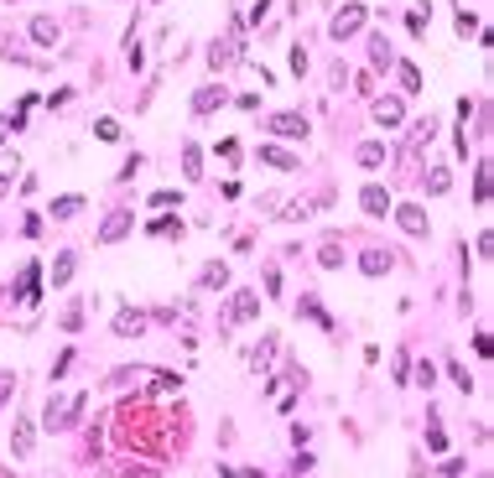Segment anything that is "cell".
Wrapping results in <instances>:
<instances>
[{
	"label": "cell",
	"instance_id": "6da1fadb",
	"mask_svg": "<svg viewBox=\"0 0 494 478\" xmlns=\"http://www.w3.org/2000/svg\"><path fill=\"white\" fill-rule=\"evenodd\" d=\"M83 406H89V395H83V390H73V395H58V400H47V432L58 437V432H68V426H78Z\"/></svg>",
	"mask_w": 494,
	"mask_h": 478
},
{
	"label": "cell",
	"instance_id": "7a4b0ae2",
	"mask_svg": "<svg viewBox=\"0 0 494 478\" xmlns=\"http://www.w3.org/2000/svg\"><path fill=\"white\" fill-rule=\"evenodd\" d=\"M266 130H271V135H292V140H307V135H312L307 115H297V109H276V115H266Z\"/></svg>",
	"mask_w": 494,
	"mask_h": 478
},
{
	"label": "cell",
	"instance_id": "3957f363",
	"mask_svg": "<svg viewBox=\"0 0 494 478\" xmlns=\"http://www.w3.org/2000/svg\"><path fill=\"white\" fill-rule=\"evenodd\" d=\"M260 317V292H235L229 296V312H224V333L235 323H255Z\"/></svg>",
	"mask_w": 494,
	"mask_h": 478
},
{
	"label": "cell",
	"instance_id": "277c9868",
	"mask_svg": "<svg viewBox=\"0 0 494 478\" xmlns=\"http://www.w3.org/2000/svg\"><path fill=\"white\" fill-rule=\"evenodd\" d=\"M365 6H359V0H349V6H343V11H333V21H328V32L333 36H339V42H343V36H354V32H359V26H365Z\"/></svg>",
	"mask_w": 494,
	"mask_h": 478
},
{
	"label": "cell",
	"instance_id": "5b68a950",
	"mask_svg": "<svg viewBox=\"0 0 494 478\" xmlns=\"http://www.w3.org/2000/svg\"><path fill=\"white\" fill-rule=\"evenodd\" d=\"M235 58H239V32L213 36V47H208V68H213V73H224V68H235Z\"/></svg>",
	"mask_w": 494,
	"mask_h": 478
},
{
	"label": "cell",
	"instance_id": "8992f818",
	"mask_svg": "<svg viewBox=\"0 0 494 478\" xmlns=\"http://www.w3.org/2000/svg\"><path fill=\"white\" fill-rule=\"evenodd\" d=\"M396 224H400V234H411V239H427V234H432L422 203H400V208H396Z\"/></svg>",
	"mask_w": 494,
	"mask_h": 478
},
{
	"label": "cell",
	"instance_id": "52a82bcc",
	"mask_svg": "<svg viewBox=\"0 0 494 478\" xmlns=\"http://www.w3.org/2000/svg\"><path fill=\"white\" fill-rule=\"evenodd\" d=\"M359 208H365L369 219H385V213H390V193L380 182H365V187H359Z\"/></svg>",
	"mask_w": 494,
	"mask_h": 478
},
{
	"label": "cell",
	"instance_id": "ba28073f",
	"mask_svg": "<svg viewBox=\"0 0 494 478\" xmlns=\"http://www.w3.org/2000/svg\"><path fill=\"white\" fill-rule=\"evenodd\" d=\"M224 105H229V89H224V83H208V89L193 94V115H213V109H224Z\"/></svg>",
	"mask_w": 494,
	"mask_h": 478
},
{
	"label": "cell",
	"instance_id": "9c48e42d",
	"mask_svg": "<svg viewBox=\"0 0 494 478\" xmlns=\"http://www.w3.org/2000/svg\"><path fill=\"white\" fill-rule=\"evenodd\" d=\"M400 120H406V99H396V94H385V99H375V125L396 130Z\"/></svg>",
	"mask_w": 494,
	"mask_h": 478
},
{
	"label": "cell",
	"instance_id": "30bf717a",
	"mask_svg": "<svg viewBox=\"0 0 494 478\" xmlns=\"http://www.w3.org/2000/svg\"><path fill=\"white\" fill-rule=\"evenodd\" d=\"M130 224H136V213H125V208H120V213H109V219H105V229H99V245H120V239L130 234Z\"/></svg>",
	"mask_w": 494,
	"mask_h": 478
},
{
	"label": "cell",
	"instance_id": "8fae6325",
	"mask_svg": "<svg viewBox=\"0 0 494 478\" xmlns=\"http://www.w3.org/2000/svg\"><path fill=\"white\" fill-rule=\"evenodd\" d=\"M26 32H32V42H36V47H58L63 26L52 21V16H32V26H26Z\"/></svg>",
	"mask_w": 494,
	"mask_h": 478
},
{
	"label": "cell",
	"instance_id": "7c38bea8",
	"mask_svg": "<svg viewBox=\"0 0 494 478\" xmlns=\"http://www.w3.org/2000/svg\"><path fill=\"white\" fill-rule=\"evenodd\" d=\"M115 333H120V338H141V333H146V317L136 312V307H120V317H115Z\"/></svg>",
	"mask_w": 494,
	"mask_h": 478
},
{
	"label": "cell",
	"instance_id": "4fadbf2b",
	"mask_svg": "<svg viewBox=\"0 0 494 478\" xmlns=\"http://www.w3.org/2000/svg\"><path fill=\"white\" fill-rule=\"evenodd\" d=\"M198 286L203 292H224V286H229V265H224V260H208L203 276H198Z\"/></svg>",
	"mask_w": 494,
	"mask_h": 478
},
{
	"label": "cell",
	"instance_id": "5bb4252c",
	"mask_svg": "<svg viewBox=\"0 0 494 478\" xmlns=\"http://www.w3.org/2000/svg\"><path fill=\"white\" fill-rule=\"evenodd\" d=\"M369 68H375V73L396 68V52H390V42H385V36H369Z\"/></svg>",
	"mask_w": 494,
	"mask_h": 478
},
{
	"label": "cell",
	"instance_id": "9a60e30c",
	"mask_svg": "<svg viewBox=\"0 0 494 478\" xmlns=\"http://www.w3.org/2000/svg\"><path fill=\"white\" fill-rule=\"evenodd\" d=\"M260 162L281 166V172H297V166H302V156H297V151H281V146H260Z\"/></svg>",
	"mask_w": 494,
	"mask_h": 478
},
{
	"label": "cell",
	"instance_id": "2e32d148",
	"mask_svg": "<svg viewBox=\"0 0 494 478\" xmlns=\"http://www.w3.org/2000/svg\"><path fill=\"white\" fill-rule=\"evenodd\" d=\"M359 265H365V276H390L396 255H390V250H365V260H359Z\"/></svg>",
	"mask_w": 494,
	"mask_h": 478
},
{
	"label": "cell",
	"instance_id": "e0dca14e",
	"mask_svg": "<svg viewBox=\"0 0 494 478\" xmlns=\"http://www.w3.org/2000/svg\"><path fill=\"white\" fill-rule=\"evenodd\" d=\"M318 260H323V270H343V239H339V234H328V239H323Z\"/></svg>",
	"mask_w": 494,
	"mask_h": 478
},
{
	"label": "cell",
	"instance_id": "ac0fdd59",
	"mask_svg": "<svg viewBox=\"0 0 494 478\" xmlns=\"http://www.w3.org/2000/svg\"><path fill=\"white\" fill-rule=\"evenodd\" d=\"M271 359H276V333H266V338L250 349V369H271Z\"/></svg>",
	"mask_w": 494,
	"mask_h": 478
},
{
	"label": "cell",
	"instance_id": "d6986e66",
	"mask_svg": "<svg viewBox=\"0 0 494 478\" xmlns=\"http://www.w3.org/2000/svg\"><path fill=\"white\" fill-rule=\"evenodd\" d=\"M73 270H78V255H73V250H63V255L52 260V286H68Z\"/></svg>",
	"mask_w": 494,
	"mask_h": 478
},
{
	"label": "cell",
	"instance_id": "ffe728a7",
	"mask_svg": "<svg viewBox=\"0 0 494 478\" xmlns=\"http://www.w3.org/2000/svg\"><path fill=\"white\" fill-rule=\"evenodd\" d=\"M354 162L365 166V172H375V166L385 162V146H380V140H365V146H359V151H354Z\"/></svg>",
	"mask_w": 494,
	"mask_h": 478
},
{
	"label": "cell",
	"instance_id": "44dd1931",
	"mask_svg": "<svg viewBox=\"0 0 494 478\" xmlns=\"http://www.w3.org/2000/svg\"><path fill=\"white\" fill-rule=\"evenodd\" d=\"M36 276H42V265L32 260V265L21 270V281H16V302H32V296H36Z\"/></svg>",
	"mask_w": 494,
	"mask_h": 478
},
{
	"label": "cell",
	"instance_id": "7402d4cb",
	"mask_svg": "<svg viewBox=\"0 0 494 478\" xmlns=\"http://www.w3.org/2000/svg\"><path fill=\"white\" fill-rule=\"evenodd\" d=\"M32 442H36V437H32V421H26V416H16V437H11V453H16V457H26V453H32Z\"/></svg>",
	"mask_w": 494,
	"mask_h": 478
},
{
	"label": "cell",
	"instance_id": "603a6c76",
	"mask_svg": "<svg viewBox=\"0 0 494 478\" xmlns=\"http://www.w3.org/2000/svg\"><path fill=\"white\" fill-rule=\"evenodd\" d=\"M297 312H302L307 323H318V327H333V323H328V312H323V302H318V296H302V302H297Z\"/></svg>",
	"mask_w": 494,
	"mask_h": 478
},
{
	"label": "cell",
	"instance_id": "cb8c5ba5",
	"mask_svg": "<svg viewBox=\"0 0 494 478\" xmlns=\"http://www.w3.org/2000/svg\"><path fill=\"white\" fill-rule=\"evenodd\" d=\"M182 177H188V182L203 177V151H198V146H182Z\"/></svg>",
	"mask_w": 494,
	"mask_h": 478
},
{
	"label": "cell",
	"instance_id": "d4e9b609",
	"mask_svg": "<svg viewBox=\"0 0 494 478\" xmlns=\"http://www.w3.org/2000/svg\"><path fill=\"white\" fill-rule=\"evenodd\" d=\"M146 234H151V239H182L188 229H182V219H156Z\"/></svg>",
	"mask_w": 494,
	"mask_h": 478
},
{
	"label": "cell",
	"instance_id": "484cf974",
	"mask_svg": "<svg viewBox=\"0 0 494 478\" xmlns=\"http://www.w3.org/2000/svg\"><path fill=\"white\" fill-rule=\"evenodd\" d=\"M396 73H400V89H406V94H416V89H422V68H416V63H396Z\"/></svg>",
	"mask_w": 494,
	"mask_h": 478
},
{
	"label": "cell",
	"instance_id": "4316f807",
	"mask_svg": "<svg viewBox=\"0 0 494 478\" xmlns=\"http://www.w3.org/2000/svg\"><path fill=\"white\" fill-rule=\"evenodd\" d=\"M427 21H432V0H427V6H416V11L406 16V32H411V36H427Z\"/></svg>",
	"mask_w": 494,
	"mask_h": 478
},
{
	"label": "cell",
	"instance_id": "83f0119b",
	"mask_svg": "<svg viewBox=\"0 0 494 478\" xmlns=\"http://www.w3.org/2000/svg\"><path fill=\"white\" fill-rule=\"evenodd\" d=\"M427 193H432V198L447 193V166H427Z\"/></svg>",
	"mask_w": 494,
	"mask_h": 478
},
{
	"label": "cell",
	"instance_id": "f1b7e54d",
	"mask_svg": "<svg viewBox=\"0 0 494 478\" xmlns=\"http://www.w3.org/2000/svg\"><path fill=\"white\" fill-rule=\"evenodd\" d=\"M78 208H83V198H78V193H68V198H58V203H52V219H73Z\"/></svg>",
	"mask_w": 494,
	"mask_h": 478
},
{
	"label": "cell",
	"instance_id": "f546056e",
	"mask_svg": "<svg viewBox=\"0 0 494 478\" xmlns=\"http://www.w3.org/2000/svg\"><path fill=\"white\" fill-rule=\"evenodd\" d=\"M432 135H437V120H432V115H427V120H416V125H411V146H427Z\"/></svg>",
	"mask_w": 494,
	"mask_h": 478
},
{
	"label": "cell",
	"instance_id": "4dcf8cb0",
	"mask_svg": "<svg viewBox=\"0 0 494 478\" xmlns=\"http://www.w3.org/2000/svg\"><path fill=\"white\" fill-rule=\"evenodd\" d=\"M58 327H63V333H78V327H83V302H73L68 312L58 317Z\"/></svg>",
	"mask_w": 494,
	"mask_h": 478
},
{
	"label": "cell",
	"instance_id": "1f68e13d",
	"mask_svg": "<svg viewBox=\"0 0 494 478\" xmlns=\"http://www.w3.org/2000/svg\"><path fill=\"white\" fill-rule=\"evenodd\" d=\"M447 374H453V385H458V390H463V395H473V374H469V369H463V364H458V359L447 364Z\"/></svg>",
	"mask_w": 494,
	"mask_h": 478
},
{
	"label": "cell",
	"instance_id": "d6a6232c",
	"mask_svg": "<svg viewBox=\"0 0 494 478\" xmlns=\"http://www.w3.org/2000/svg\"><path fill=\"white\" fill-rule=\"evenodd\" d=\"M473 203H489V166L479 162V172H473Z\"/></svg>",
	"mask_w": 494,
	"mask_h": 478
},
{
	"label": "cell",
	"instance_id": "836d02e7",
	"mask_svg": "<svg viewBox=\"0 0 494 478\" xmlns=\"http://www.w3.org/2000/svg\"><path fill=\"white\" fill-rule=\"evenodd\" d=\"M473 32H479V16H473L469 6H458V36H463V42H469Z\"/></svg>",
	"mask_w": 494,
	"mask_h": 478
},
{
	"label": "cell",
	"instance_id": "e575fe53",
	"mask_svg": "<svg viewBox=\"0 0 494 478\" xmlns=\"http://www.w3.org/2000/svg\"><path fill=\"white\" fill-rule=\"evenodd\" d=\"M307 68H312V63H307V47H302V42H292V78H302Z\"/></svg>",
	"mask_w": 494,
	"mask_h": 478
},
{
	"label": "cell",
	"instance_id": "d590c367",
	"mask_svg": "<svg viewBox=\"0 0 494 478\" xmlns=\"http://www.w3.org/2000/svg\"><path fill=\"white\" fill-rule=\"evenodd\" d=\"M94 135L99 140H120V125H115V120H94Z\"/></svg>",
	"mask_w": 494,
	"mask_h": 478
},
{
	"label": "cell",
	"instance_id": "8d00e7d4",
	"mask_svg": "<svg viewBox=\"0 0 494 478\" xmlns=\"http://www.w3.org/2000/svg\"><path fill=\"white\" fill-rule=\"evenodd\" d=\"M151 203H156V208H172V203H182V187H177V193H172V187H162Z\"/></svg>",
	"mask_w": 494,
	"mask_h": 478
},
{
	"label": "cell",
	"instance_id": "74e56055",
	"mask_svg": "<svg viewBox=\"0 0 494 478\" xmlns=\"http://www.w3.org/2000/svg\"><path fill=\"white\" fill-rule=\"evenodd\" d=\"M73 364H78V359H73V349H63V359H58V364H52V380H63V374H68V369H73Z\"/></svg>",
	"mask_w": 494,
	"mask_h": 478
},
{
	"label": "cell",
	"instance_id": "f35d334b",
	"mask_svg": "<svg viewBox=\"0 0 494 478\" xmlns=\"http://www.w3.org/2000/svg\"><path fill=\"white\" fill-rule=\"evenodd\" d=\"M11 395H16V374H6V369H0V406H6Z\"/></svg>",
	"mask_w": 494,
	"mask_h": 478
},
{
	"label": "cell",
	"instance_id": "ab89813d",
	"mask_svg": "<svg viewBox=\"0 0 494 478\" xmlns=\"http://www.w3.org/2000/svg\"><path fill=\"white\" fill-rule=\"evenodd\" d=\"M432 380H437V369H432V364H422V369H416V385H422L427 395H432Z\"/></svg>",
	"mask_w": 494,
	"mask_h": 478
},
{
	"label": "cell",
	"instance_id": "60d3db41",
	"mask_svg": "<svg viewBox=\"0 0 494 478\" xmlns=\"http://www.w3.org/2000/svg\"><path fill=\"white\" fill-rule=\"evenodd\" d=\"M47 105H52V109H63V105H73V89H52V94H47Z\"/></svg>",
	"mask_w": 494,
	"mask_h": 478
},
{
	"label": "cell",
	"instance_id": "b9f144b4",
	"mask_svg": "<svg viewBox=\"0 0 494 478\" xmlns=\"http://www.w3.org/2000/svg\"><path fill=\"white\" fill-rule=\"evenodd\" d=\"M6 187H11V177H0V193H6Z\"/></svg>",
	"mask_w": 494,
	"mask_h": 478
}]
</instances>
